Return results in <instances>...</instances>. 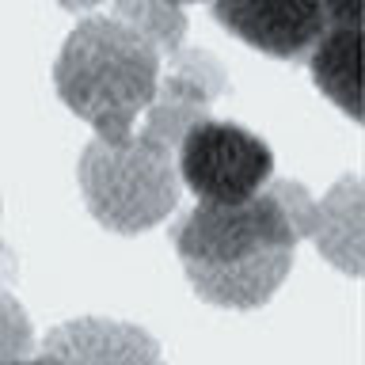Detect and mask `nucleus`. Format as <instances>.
<instances>
[{
  "instance_id": "nucleus-1",
  "label": "nucleus",
  "mask_w": 365,
  "mask_h": 365,
  "mask_svg": "<svg viewBox=\"0 0 365 365\" xmlns=\"http://www.w3.org/2000/svg\"><path fill=\"white\" fill-rule=\"evenodd\" d=\"M171 244L190 289L232 312L267 304L297 255L293 221L267 187L244 202H198L171 228Z\"/></svg>"
},
{
  "instance_id": "nucleus-2",
  "label": "nucleus",
  "mask_w": 365,
  "mask_h": 365,
  "mask_svg": "<svg viewBox=\"0 0 365 365\" xmlns=\"http://www.w3.org/2000/svg\"><path fill=\"white\" fill-rule=\"evenodd\" d=\"M164 57L145 34L114 16L80 19L53 61V88L107 145L125 141L156 99Z\"/></svg>"
},
{
  "instance_id": "nucleus-3",
  "label": "nucleus",
  "mask_w": 365,
  "mask_h": 365,
  "mask_svg": "<svg viewBox=\"0 0 365 365\" xmlns=\"http://www.w3.org/2000/svg\"><path fill=\"white\" fill-rule=\"evenodd\" d=\"M84 205L107 232L137 236L168 221L179 205L175 148L156 133L137 130L118 145L91 137L76 164Z\"/></svg>"
},
{
  "instance_id": "nucleus-4",
  "label": "nucleus",
  "mask_w": 365,
  "mask_h": 365,
  "mask_svg": "<svg viewBox=\"0 0 365 365\" xmlns=\"http://www.w3.org/2000/svg\"><path fill=\"white\" fill-rule=\"evenodd\" d=\"M175 171L198 202H244L267 187L274 153L244 125L205 114L179 137Z\"/></svg>"
},
{
  "instance_id": "nucleus-5",
  "label": "nucleus",
  "mask_w": 365,
  "mask_h": 365,
  "mask_svg": "<svg viewBox=\"0 0 365 365\" xmlns=\"http://www.w3.org/2000/svg\"><path fill=\"white\" fill-rule=\"evenodd\" d=\"M213 19L259 53L301 61L327 31L319 0H213Z\"/></svg>"
},
{
  "instance_id": "nucleus-6",
  "label": "nucleus",
  "mask_w": 365,
  "mask_h": 365,
  "mask_svg": "<svg viewBox=\"0 0 365 365\" xmlns=\"http://www.w3.org/2000/svg\"><path fill=\"white\" fill-rule=\"evenodd\" d=\"M38 354L57 365H164V350L145 327L110 316H76L50 327Z\"/></svg>"
},
{
  "instance_id": "nucleus-7",
  "label": "nucleus",
  "mask_w": 365,
  "mask_h": 365,
  "mask_svg": "<svg viewBox=\"0 0 365 365\" xmlns=\"http://www.w3.org/2000/svg\"><path fill=\"white\" fill-rule=\"evenodd\" d=\"M319 255L331 267H339L342 274L358 278L361 274V251H365V225H361V182L346 175L335 182L324 198L316 202V217H312V232Z\"/></svg>"
},
{
  "instance_id": "nucleus-8",
  "label": "nucleus",
  "mask_w": 365,
  "mask_h": 365,
  "mask_svg": "<svg viewBox=\"0 0 365 365\" xmlns=\"http://www.w3.org/2000/svg\"><path fill=\"white\" fill-rule=\"evenodd\" d=\"M308 68L319 91L361 122V27H327L308 50Z\"/></svg>"
},
{
  "instance_id": "nucleus-9",
  "label": "nucleus",
  "mask_w": 365,
  "mask_h": 365,
  "mask_svg": "<svg viewBox=\"0 0 365 365\" xmlns=\"http://www.w3.org/2000/svg\"><path fill=\"white\" fill-rule=\"evenodd\" d=\"M110 16L130 23L137 34H145V38L160 50V57H171L175 50H182L187 16H182V8L171 4V0H114Z\"/></svg>"
},
{
  "instance_id": "nucleus-10",
  "label": "nucleus",
  "mask_w": 365,
  "mask_h": 365,
  "mask_svg": "<svg viewBox=\"0 0 365 365\" xmlns=\"http://www.w3.org/2000/svg\"><path fill=\"white\" fill-rule=\"evenodd\" d=\"M34 354V327L23 304L0 285V365L23 361Z\"/></svg>"
},
{
  "instance_id": "nucleus-11",
  "label": "nucleus",
  "mask_w": 365,
  "mask_h": 365,
  "mask_svg": "<svg viewBox=\"0 0 365 365\" xmlns=\"http://www.w3.org/2000/svg\"><path fill=\"white\" fill-rule=\"evenodd\" d=\"M267 190L274 194V198L282 202V210L289 213V221H293V232L297 240H304L308 232H312V217H316V198L308 194L301 182H289V179H267Z\"/></svg>"
},
{
  "instance_id": "nucleus-12",
  "label": "nucleus",
  "mask_w": 365,
  "mask_h": 365,
  "mask_svg": "<svg viewBox=\"0 0 365 365\" xmlns=\"http://www.w3.org/2000/svg\"><path fill=\"white\" fill-rule=\"evenodd\" d=\"M327 27H361V0H319Z\"/></svg>"
},
{
  "instance_id": "nucleus-13",
  "label": "nucleus",
  "mask_w": 365,
  "mask_h": 365,
  "mask_svg": "<svg viewBox=\"0 0 365 365\" xmlns=\"http://www.w3.org/2000/svg\"><path fill=\"white\" fill-rule=\"evenodd\" d=\"M16 278V255L4 247V240H0V282H11Z\"/></svg>"
},
{
  "instance_id": "nucleus-14",
  "label": "nucleus",
  "mask_w": 365,
  "mask_h": 365,
  "mask_svg": "<svg viewBox=\"0 0 365 365\" xmlns=\"http://www.w3.org/2000/svg\"><path fill=\"white\" fill-rule=\"evenodd\" d=\"M61 8H68V11H91L96 4H103V0H57Z\"/></svg>"
},
{
  "instance_id": "nucleus-15",
  "label": "nucleus",
  "mask_w": 365,
  "mask_h": 365,
  "mask_svg": "<svg viewBox=\"0 0 365 365\" xmlns=\"http://www.w3.org/2000/svg\"><path fill=\"white\" fill-rule=\"evenodd\" d=\"M11 365H57V361L42 358V354H31V358H23V361H11Z\"/></svg>"
},
{
  "instance_id": "nucleus-16",
  "label": "nucleus",
  "mask_w": 365,
  "mask_h": 365,
  "mask_svg": "<svg viewBox=\"0 0 365 365\" xmlns=\"http://www.w3.org/2000/svg\"><path fill=\"white\" fill-rule=\"evenodd\" d=\"M171 4H179V8H182V4H198V0H171Z\"/></svg>"
}]
</instances>
